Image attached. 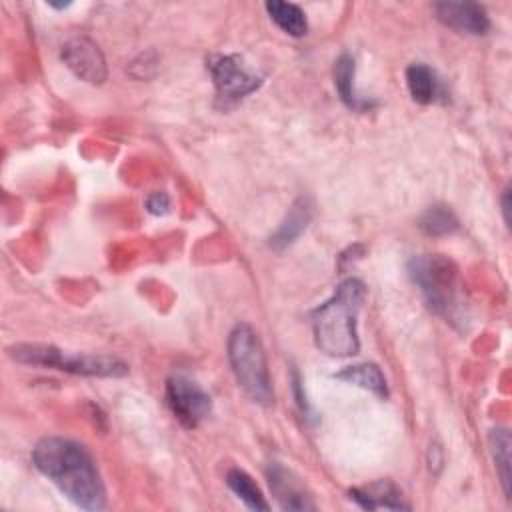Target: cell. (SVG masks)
<instances>
[{
  "instance_id": "cell-1",
  "label": "cell",
  "mask_w": 512,
  "mask_h": 512,
  "mask_svg": "<svg viewBox=\"0 0 512 512\" xmlns=\"http://www.w3.org/2000/svg\"><path fill=\"white\" fill-rule=\"evenodd\" d=\"M32 462L78 508L102 510L106 506L102 476L92 454L80 442L46 436L36 444Z\"/></svg>"
},
{
  "instance_id": "cell-2",
  "label": "cell",
  "mask_w": 512,
  "mask_h": 512,
  "mask_svg": "<svg viewBox=\"0 0 512 512\" xmlns=\"http://www.w3.org/2000/svg\"><path fill=\"white\" fill-rule=\"evenodd\" d=\"M364 298V282L348 278L340 282L334 294L312 312V330L318 350L334 358L358 352V312Z\"/></svg>"
},
{
  "instance_id": "cell-3",
  "label": "cell",
  "mask_w": 512,
  "mask_h": 512,
  "mask_svg": "<svg viewBox=\"0 0 512 512\" xmlns=\"http://www.w3.org/2000/svg\"><path fill=\"white\" fill-rule=\"evenodd\" d=\"M408 276L428 308L446 322H464V284L458 266L442 254H418L408 262Z\"/></svg>"
},
{
  "instance_id": "cell-4",
  "label": "cell",
  "mask_w": 512,
  "mask_h": 512,
  "mask_svg": "<svg viewBox=\"0 0 512 512\" xmlns=\"http://www.w3.org/2000/svg\"><path fill=\"white\" fill-rule=\"evenodd\" d=\"M228 360L238 386L252 402L266 406L274 400L266 354L252 326L236 324L232 328L228 336Z\"/></svg>"
},
{
  "instance_id": "cell-5",
  "label": "cell",
  "mask_w": 512,
  "mask_h": 512,
  "mask_svg": "<svg viewBox=\"0 0 512 512\" xmlns=\"http://www.w3.org/2000/svg\"><path fill=\"white\" fill-rule=\"evenodd\" d=\"M10 356L20 364L44 366L82 376L120 378L128 374V364L116 356L66 352L50 344H16L10 348Z\"/></svg>"
},
{
  "instance_id": "cell-6",
  "label": "cell",
  "mask_w": 512,
  "mask_h": 512,
  "mask_svg": "<svg viewBox=\"0 0 512 512\" xmlns=\"http://www.w3.org/2000/svg\"><path fill=\"white\" fill-rule=\"evenodd\" d=\"M166 404L174 418L186 428H196L212 410L208 392L184 374H172L166 380Z\"/></svg>"
},
{
  "instance_id": "cell-7",
  "label": "cell",
  "mask_w": 512,
  "mask_h": 512,
  "mask_svg": "<svg viewBox=\"0 0 512 512\" xmlns=\"http://www.w3.org/2000/svg\"><path fill=\"white\" fill-rule=\"evenodd\" d=\"M208 70L222 98H242L260 88L262 78L250 72L236 54H218L208 60Z\"/></svg>"
},
{
  "instance_id": "cell-8",
  "label": "cell",
  "mask_w": 512,
  "mask_h": 512,
  "mask_svg": "<svg viewBox=\"0 0 512 512\" xmlns=\"http://www.w3.org/2000/svg\"><path fill=\"white\" fill-rule=\"evenodd\" d=\"M62 62L84 82L102 84L106 80V60L100 48L84 36L72 38L62 46Z\"/></svg>"
},
{
  "instance_id": "cell-9",
  "label": "cell",
  "mask_w": 512,
  "mask_h": 512,
  "mask_svg": "<svg viewBox=\"0 0 512 512\" xmlns=\"http://www.w3.org/2000/svg\"><path fill=\"white\" fill-rule=\"evenodd\" d=\"M270 492L282 510H314L316 504L304 488L302 480L278 462H270L266 470Z\"/></svg>"
},
{
  "instance_id": "cell-10",
  "label": "cell",
  "mask_w": 512,
  "mask_h": 512,
  "mask_svg": "<svg viewBox=\"0 0 512 512\" xmlns=\"http://www.w3.org/2000/svg\"><path fill=\"white\" fill-rule=\"evenodd\" d=\"M434 14L444 26L462 34L482 36L490 28V18L484 6L476 2H436Z\"/></svg>"
},
{
  "instance_id": "cell-11",
  "label": "cell",
  "mask_w": 512,
  "mask_h": 512,
  "mask_svg": "<svg viewBox=\"0 0 512 512\" xmlns=\"http://www.w3.org/2000/svg\"><path fill=\"white\" fill-rule=\"evenodd\" d=\"M348 498L364 510H408L400 488L392 480H374L368 486L348 490Z\"/></svg>"
},
{
  "instance_id": "cell-12",
  "label": "cell",
  "mask_w": 512,
  "mask_h": 512,
  "mask_svg": "<svg viewBox=\"0 0 512 512\" xmlns=\"http://www.w3.org/2000/svg\"><path fill=\"white\" fill-rule=\"evenodd\" d=\"M310 218H312V202L308 198H298L288 208V214L284 216L278 230L270 236V242H268L270 248L282 250V248L290 246L304 232Z\"/></svg>"
},
{
  "instance_id": "cell-13",
  "label": "cell",
  "mask_w": 512,
  "mask_h": 512,
  "mask_svg": "<svg viewBox=\"0 0 512 512\" xmlns=\"http://www.w3.org/2000/svg\"><path fill=\"white\" fill-rule=\"evenodd\" d=\"M334 86L342 102L352 110H370L372 102L358 96L354 90V58L350 54H340L334 62Z\"/></svg>"
},
{
  "instance_id": "cell-14",
  "label": "cell",
  "mask_w": 512,
  "mask_h": 512,
  "mask_svg": "<svg viewBox=\"0 0 512 512\" xmlns=\"http://www.w3.org/2000/svg\"><path fill=\"white\" fill-rule=\"evenodd\" d=\"M406 86L412 100L418 104L434 102L440 92V80L436 72L422 62H414L406 68Z\"/></svg>"
},
{
  "instance_id": "cell-15",
  "label": "cell",
  "mask_w": 512,
  "mask_h": 512,
  "mask_svg": "<svg viewBox=\"0 0 512 512\" xmlns=\"http://www.w3.org/2000/svg\"><path fill=\"white\" fill-rule=\"evenodd\" d=\"M270 20L288 36L300 38L308 32V20L304 10L298 4L292 2H280V0H272L264 4Z\"/></svg>"
},
{
  "instance_id": "cell-16",
  "label": "cell",
  "mask_w": 512,
  "mask_h": 512,
  "mask_svg": "<svg viewBox=\"0 0 512 512\" xmlns=\"http://www.w3.org/2000/svg\"><path fill=\"white\" fill-rule=\"evenodd\" d=\"M334 378L344 380V382L354 384V386H360L364 390H370L376 396H382V398L388 396L386 378H384V374L380 372V368L376 364H370V362L354 364V366H348V368L340 370L338 374H334Z\"/></svg>"
},
{
  "instance_id": "cell-17",
  "label": "cell",
  "mask_w": 512,
  "mask_h": 512,
  "mask_svg": "<svg viewBox=\"0 0 512 512\" xmlns=\"http://www.w3.org/2000/svg\"><path fill=\"white\" fill-rule=\"evenodd\" d=\"M488 446H490V454L496 466V474L500 476V484L502 490L506 494V498H510V432L506 428H494L488 434Z\"/></svg>"
},
{
  "instance_id": "cell-18",
  "label": "cell",
  "mask_w": 512,
  "mask_h": 512,
  "mask_svg": "<svg viewBox=\"0 0 512 512\" xmlns=\"http://www.w3.org/2000/svg\"><path fill=\"white\" fill-rule=\"evenodd\" d=\"M226 484L228 488L242 500L250 510H268V502L264 500L260 488L254 484V480L240 468H230L226 472Z\"/></svg>"
},
{
  "instance_id": "cell-19",
  "label": "cell",
  "mask_w": 512,
  "mask_h": 512,
  "mask_svg": "<svg viewBox=\"0 0 512 512\" xmlns=\"http://www.w3.org/2000/svg\"><path fill=\"white\" fill-rule=\"evenodd\" d=\"M418 226L428 236L454 234L460 228L456 214L448 206H430L418 220Z\"/></svg>"
},
{
  "instance_id": "cell-20",
  "label": "cell",
  "mask_w": 512,
  "mask_h": 512,
  "mask_svg": "<svg viewBox=\"0 0 512 512\" xmlns=\"http://www.w3.org/2000/svg\"><path fill=\"white\" fill-rule=\"evenodd\" d=\"M146 208L150 214H166L170 210V198L166 192H152L148 198H146Z\"/></svg>"
},
{
  "instance_id": "cell-21",
  "label": "cell",
  "mask_w": 512,
  "mask_h": 512,
  "mask_svg": "<svg viewBox=\"0 0 512 512\" xmlns=\"http://www.w3.org/2000/svg\"><path fill=\"white\" fill-rule=\"evenodd\" d=\"M508 198H510V190L506 188V190H504V194H502V212H504V222H506V224L510 222V216H508V210H510Z\"/></svg>"
}]
</instances>
